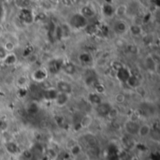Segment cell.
Returning <instances> with one entry per match:
<instances>
[{"label": "cell", "instance_id": "1", "mask_svg": "<svg viewBox=\"0 0 160 160\" xmlns=\"http://www.w3.org/2000/svg\"><path fill=\"white\" fill-rule=\"evenodd\" d=\"M139 127H140V123L138 121L130 119V120H128L124 124V130H125L127 135L131 136V137H135L138 134Z\"/></svg>", "mask_w": 160, "mask_h": 160}, {"label": "cell", "instance_id": "2", "mask_svg": "<svg viewBox=\"0 0 160 160\" xmlns=\"http://www.w3.org/2000/svg\"><path fill=\"white\" fill-rule=\"evenodd\" d=\"M4 147H5V150L7 151V153L10 156H17L21 152L19 144L14 140L4 142Z\"/></svg>", "mask_w": 160, "mask_h": 160}, {"label": "cell", "instance_id": "3", "mask_svg": "<svg viewBox=\"0 0 160 160\" xmlns=\"http://www.w3.org/2000/svg\"><path fill=\"white\" fill-rule=\"evenodd\" d=\"M56 90L58 93H64V94L70 95L73 91V87L70 82L61 80L56 82Z\"/></svg>", "mask_w": 160, "mask_h": 160}, {"label": "cell", "instance_id": "4", "mask_svg": "<svg viewBox=\"0 0 160 160\" xmlns=\"http://www.w3.org/2000/svg\"><path fill=\"white\" fill-rule=\"evenodd\" d=\"M152 131H153L152 127L149 124H147V123L140 124L137 136L139 138H141V139H146V138H148L152 134Z\"/></svg>", "mask_w": 160, "mask_h": 160}, {"label": "cell", "instance_id": "5", "mask_svg": "<svg viewBox=\"0 0 160 160\" xmlns=\"http://www.w3.org/2000/svg\"><path fill=\"white\" fill-rule=\"evenodd\" d=\"M54 102L57 106L59 107H63L66 106L69 100H70V95L68 94H64V93H56L55 97H54Z\"/></svg>", "mask_w": 160, "mask_h": 160}, {"label": "cell", "instance_id": "6", "mask_svg": "<svg viewBox=\"0 0 160 160\" xmlns=\"http://www.w3.org/2000/svg\"><path fill=\"white\" fill-rule=\"evenodd\" d=\"M96 110L98 115L101 116H108L111 112L112 111V108L110 104H108L107 102L102 101L100 104H98V106H96Z\"/></svg>", "mask_w": 160, "mask_h": 160}, {"label": "cell", "instance_id": "7", "mask_svg": "<svg viewBox=\"0 0 160 160\" xmlns=\"http://www.w3.org/2000/svg\"><path fill=\"white\" fill-rule=\"evenodd\" d=\"M47 78H48V72L43 68H38L32 73V79L38 82H42L46 81Z\"/></svg>", "mask_w": 160, "mask_h": 160}, {"label": "cell", "instance_id": "8", "mask_svg": "<svg viewBox=\"0 0 160 160\" xmlns=\"http://www.w3.org/2000/svg\"><path fill=\"white\" fill-rule=\"evenodd\" d=\"M144 66H145V68H147L148 71H150V72H156L157 69H158V64L156 61V59L154 58V56L149 55V56L145 57V59H144Z\"/></svg>", "mask_w": 160, "mask_h": 160}, {"label": "cell", "instance_id": "9", "mask_svg": "<svg viewBox=\"0 0 160 160\" xmlns=\"http://www.w3.org/2000/svg\"><path fill=\"white\" fill-rule=\"evenodd\" d=\"M128 25L121 19L117 20L115 22H114V25H113V29L114 31L117 33V34H124L126 32H128Z\"/></svg>", "mask_w": 160, "mask_h": 160}, {"label": "cell", "instance_id": "10", "mask_svg": "<svg viewBox=\"0 0 160 160\" xmlns=\"http://www.w3.org/2000/svg\"><path fill=\"white\" fill-rule=\"evenodd\" d=\"M68 154L72 158H78L80 155L82 154V146L80 143L76 142L75 144H73L71 147L68 148Z\"/></svg>", "mask_w": 160, "mask_h": 160}, {"label": "cell", "instance_id": "11", "mask_svg": "<svg viewBox=\"0 0 160 160\" xmlns=\"http://www.w3.org/2000/svg\"><path fill=\"white\" fill-rule=\"evenodd\" d=\"M103 101L101 95L98 93H90L88 95V102L92 105H94L95 107L98 106V104H100Z\"/></svg>", "mask_w": 160, "mask_h": 160}, {"label": "cell", "instance_id": "12", "mask_svg": "<svg viewBox=\"0 0 160 160\" xmlns=\"http://www.w3.org/2000/svg\"><path fill=\"white\" fill-rule=\"evenodd\" d=\"M128 31L134 37H138V36H141L142 34V27L141 24H138V23H132L130 25H128Z\"/></svg>", "mask_w": 160, "mask_h": 160}, {"label": "cell", "instance_id": "13", "mask_svg": "<svg viewBox=\"0 0 160 160\" xmlns=\"http://www.w3.org/2000/svg\"><path fill=\"white\" fill-rule=\"evenodd\" d=\"M83 18L85 19H89V18H92L96 15V11L95 9L90 7V6H84L82 10H81V13H80Z\"/></svg>", "mask_w": 160, "mask_h": 160}, {"label": "cell", "instance_id": "14", "mask_svg": "<svg viewBox=\"0 0 160 160\" xmlns=\"http://www.w3.org/2000/svg\"><path fill=\"white\" fill-rule=\"evenodd\" d=\"M2 62L5 64V65H8V66H12L14 65L16 62H17V57L16 55L13 53V52H9L6 55V57L2 60Z\"/></svg>", "mask_w": 160, "mask_h": 160}, {"label": "cell", "instance_id": "15", "mask_svg": "<svg viewBox=\"0 0 160 160\" xmlns=\"http://www.w3.org/2000/svg\"><path fill=\"white\" fill-rule=\"evenodd\" d=\"M62 69L67 73V74H74L75 71H76V67L73 63H70V62H68L66 64H64L62 66Z\"/></svg>", "mask_w": 160, "mask_h": 160}, {"label": "cell", "instance_id": "16", "mask_svg": "<svg viewBox=\"0 0 160 160\" xmlns=\"http://www.w3.org/2000/svg\"><path fill=\"white\" fill-rule=\"evenodd\" d=\"M128 12V7L125 6V5H120L118 6L115 9H114V14L119 18H123V16L126 15V13Z\"/></svg>", "mask_w": 160, "mask_h": 160}, {"label": "cell", "instance_id": "17", "mask_svg": "<svg viewBox=\"0 0 160 160\" xmlns=\"http://www.w3.org/2000/svg\"><path fill=\"white\" fill-rule=\"evenodd\" d=\"M79 59H80V61H81L82 63H83V64H85V65H88V64H90V63L93 61L92 56H91L89 53H87V52H84V53L81 54Z\"/></svg>", "mask_w": 160, "mask_h": 160}, {"label": "cell", "instance_id": "18", "mask_svg": "<svg viewBox=\"0 0 160 160\" xmlns=\"http://www.w3.org/2000/svg\"><path fill=\"white\" fill-rule=\"evenodd\" d=\"M92 122H93V120H92V118H91L89 115H84V116L82 118L81 124H82V126L83 128H88V127L91 126Z\"/></svg>", "mask_w": 160, "mask_h": 160}, {"label": "cell", "instance_id": "19", "mask_svg": "<svg viewBox=\"0 0 160 160\" xmlns=\"http://www.w3.org/2000/svg\"><path fill=\"white\" fill-rule=\"evenodd\" d=\"M127 82H128V84L129 86H131L133 88H136L138 86V84H139V80L136 77H134V76H131V77L129 76V78L128 79Z\"/></svg>", "mask_w": 160, "mask_h": 160}, {"label": "cell", "instance_id": "20", "mask_svg": "<svg viewBox=\"0 0 160 160\" xmlns=\"http://www.w3.org/2000/svg\"><path fill=\"white\" fill-rule=\"evenodd\" d=\"M3 48L6 50V52H7L8 53H9V52H13V51H14V49H15V45H14V43L11 42V41H7V42L4 44Z\"/></svg>", "mask_w": 160, "mask_h": 160}, {"label": "cell", "instance_id": "21", "mask_svg": "<svg viewBox=\"0 0 160 160\" xmlns=\"http://www.w3.org/2000/svg\"><path fill=\"white\" fill-rule=\"evenodd\" d=\"M120 160H132V156L128 151H124L120 156Z\"/></svg>", "mask_w": 160, "mask_h": 160}, {"label": "cell", "instance_id": "22", "mask_svg": "<svg viewBox=\"0 0 160 160\" xmlns=\"http://www.w3.org/2000/svg\"><path fill=\"white\" fill-rule=\"evenodd\" d=\"M27 83V79L25 77H20L17 80V84H19L20 86H24Z\"/></svg>", "mask_w": 160, "mask_h": 160}, {"label": "cell", "instance_id": "23", "mask_svg": "<svg viewBox=\"0 0 160 160\" xmlns=\"http://www.w3.org/2000/svg\"><path fill=\"white\" fill-rule=\"evenodd\" d=\"M7 54H8V52H7L6 50L3 48V46H1V47H0V60L2 61V60L6 57Z\"/></svg>", "mask_w": 160, "mask_h": 160}]
</instances>
